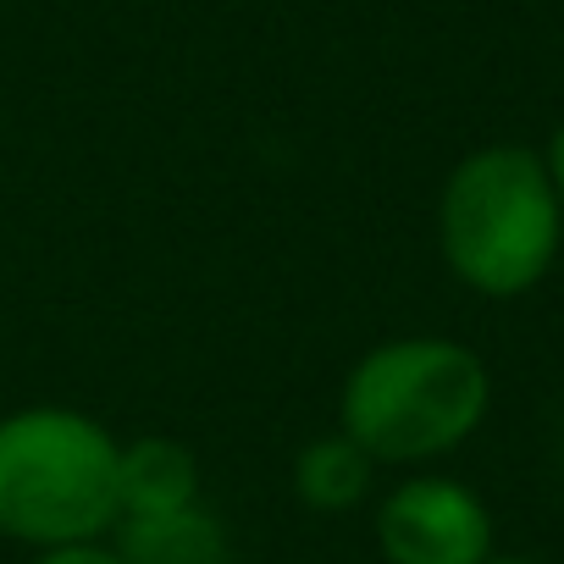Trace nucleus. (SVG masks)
<instances>
[{
	"instance_id": "f257e3e1",
	"label": "nucleus",
	"mask_w": 564,
	"mask_h": 564,
	"mask_svg": "<svg viewBox=\"0 0 564 564\" xmlns=\"http://www.w3.org/2000/svg\"><path fill=\"white\" fill-rule=\"evenodd\" d=\"M564 205L536 150L487 144L465 155L437 199V243L448 271L487 300H514L547 276Z\"/></svg>"
},
{
	"instance_id": "f03ea898",
	"label": "nucleus",
	"mask_w": 564,
	"mask_h": 564,
	"mask_svg": "<svg viewBox=\"0 0 564 564\" xmlns=\"http://www.w3.org/2000/svg\"><path fill=\"white\" fill-rule=\"evenodd\" d=\"M122 443L84 410L34 404L0 421V531L29 547L100 542L122 520Z\"/></svg>"
},
{
	"instance_id": "7ed1b4c3",
	"label": "nucleus",
	"mask_w": 564,
	"mask_h": 564,
	"mask_svg": "<svg viewBox=\"0 0 564 564\" xmlns=\"http://www.w3.org/2000/svg\"><path fill=\"white\" fill-rule=\"evenodd\" d=\"M492 399L476 349L454 338H393L360 355L344 382V432L377 465H421L459 448Z\"/></svg>"
},
{
	"instance_id": "20e7f679",
	"label": "nucleus",
	"mask_w": 564,
	"mask_h": 564,
	"mask_svg": "<svg viewBox=\"0 0 564 564\" xmlns=\"http://www.w3.org/2000/svg\"><path fill=\"white\" fill-rule=\"evenodd\" d=\"M377 547L388 564H487L492 514L448 476H410L377 509Z\"/></svg>"
},
{
	"instance_id": "39448f33",
	"label": "nucleus",
	"mask_w": 564,
	"mask_h": 564,
	"mask_svg": "<svg viewBox=\"0 0 564 564\" xmlns=\"http://www.w3.org/2000/svg\"><path fill=\"white\" fill-rule=\"evenodd\" d=\"M117 498L122 514H172L199 503V459L172 437H139L122 443L117 459Z\"/></svg>"
},
{
	"instance_id": "423d86ee",
	"label": "nucleus",
	"mask_w": 564,
	"mask_h": 564,
	"mask_svg": "<svg viewBox=\"0 0 564 564\" xmlns=\"http://www.w3.org/2000/svg\"><path fill=\"white\" fill-rule=\"evenodd\" d=\"M111 531L122 564H227V531L199 503L172 514H122Z\"/></svg>"
},
{
	"instance_id": "0eeeda50",
	"label": "nucleus",
	"mask_w": 564,
	"mask_h": 564,
	"mask_svg": "<svg viewBox=\"0 0 564 564\" xmlns=\"http://www.w3.org/2000/svg\"><path fill=\"white\" fill-rule=\"evenodd\" d=\"M371 470H377V459L349 432H333V437H316V443L300 448V459H294V492L311 509L338 514V509H355L371 492Z\"/></svg>"
},
{
	"instance_id": "6e6552de",
	"label": "nucleus",
	"mask_w": 564,
	"mask_h": 564,
	"mask_svg": "<svg viewBox=\"0 0 564 564\" xmlns=\"http://www.w3.org/2000/svg\"><path fill=\"white\" fill-rule=\"evenodd\" d=\"M34 564H122V553L106 542H62V547H40Z\"/></svg>"
},
{
	"instance_id": "1a4fd4ad",
	"label": "nucleus",
	"mask_w": 564,
	"mask_h": 564,
	"mask_svg": "<svg viewBox=\"0 0 564 564\" xmlns=\"http://www.w3.org/2000/svg\"><path fill=\"white\" fill-rule=\"evenodd\" d=\"M542 166H547V183H553V194H558V205H564V128L553 133V144H547Z\"/></svg>"
},
{
	"instance_id": "9d476101",
	"label": "nucleus",
	"mask_w": 564,
	"mask_h": 564,
	"mask_svg": "<svg viewBox=\"0 0 564 564\" xmlns=\"http://www.w3.org/2000/svg\"><path fill=\"white\" fill-rule=\"evenodd\" d=\"M487 564H536V558H487Z\"/></svg>"
}]
</instances>
